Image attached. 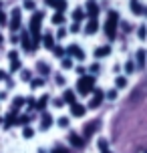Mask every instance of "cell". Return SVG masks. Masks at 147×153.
<instances>
[{"instance_id":"6da1fadb","label":"cell","mask_w":147,"mask_h":153,"mask_svg":"<svg viewBox=\"0 0 147 153\" xmlns=\"http://www.w3.org/2000/svg\"><path fill=\"white\" fill-rule=\"evenodd\" d=\"M117 22H119V14L117 12H109V16H107V22H105V32H107V36L113 40L115 38V32H117Z\"/></svg>"},{"instance_id":"7a4b0ae2","label":"cell","mask_w":147,"mask_h":153,"mask_svg":"<svg viewBox=\"0 0 147 153\" xmlns=\"http://www.w3.org/2000/svg\"><path fill=\"white\" fill-rule=\"evenodd\" d=\"M93 87H95V79L93 76H81L79 79V83H77V89L79 93H83V95H89V93L93 91Z\"/></svg>"},{"instance_id":"3957f363","label":"cell","mask_w":147,"mask_h":153,"mask_svg":"<svg viewBox=\"0 0 147 153\" xmlns=\"http://www.w3.org/2000/svg\"><path fill=\"white\" fill-rule=\"evenodd\" d=\"M40 22H42V12H34L30 20V30L32 34H40Z\"/></svg>"},{"instance_id":"277c9868","label":"cell","mask_w":147,"mask_h":153,"mask_svg":"<svg viewBox=\"0 0 147 153\" xmlns=\"http://www.w3.org/2000/svg\"><path fill=\"white\" fill-rule=\"evenodd\" d=\"M18 26H20V10L14 8L12 10V20H10V28L12 30H18Z\"/></svg>"},{"instance_id":"5b68a950","label":"cell","mask_w":147,"mask_h":153,"mask_svg":"<svg viewBox=\"0 0 147 153\" xmlns=\"http://www.w3.org/2000/svg\"><path fill=\"white\" fill-rule=\"evenodd\" d=\"M97 30H99V22H97V18H91L85 26V32L87 34H93V32H97Z\"/></svg>"},{"instance_id":"8992f818","label":"cell","mask_w":147,"mask_h":153,"mask_svg":"<svg viewBox=\"0 0 147 153\" xmlns=\"http://www.w3.org/2000/svg\"><path fill=\"white\" fill-rule=\"evenodd\" d=\"M71 113L75 115V117H83V115L87 113V109L83 107V105H79V103H73V105H71Z\"/></svg>"},{"instance_id":"52a82bcc","label":"cell","mask_w":147,"mask_h":153,"mask_svg":"<svg viewBox=\"0 0 147 153\" xmlns=\"http://www.w3.org/2000/svg\"><path fill=\"white\" fill-rule=\"evenodd\" d=\"M67 53L73 54V56H77V59H85V53H83V51H81L77 45H71L69 48H67Z\"/></svg>"},{"instance_id":"ba28073f","label":"cell","mask_w":147,"mask_h":153,"mask_svg":"<svg viewBox=\"0 0 147 153\" xmlns=\"http://www.w3.org/2000/svg\"><path fill=\"white\" fill-rule=\"evenodd\" d=\"M103 97H105V93H103V91H101V89H99V91H95V97H93V101H91V107H99V105H101V103H103Z\"/></svg>"},{"instance_id":"9c48e42d","label":"cell","mask_w":147,"mask_h":153,"mask_svg":"<svg viewBox=\"0 0 147 153\" xmlns=\"http://www.w3.org/2000/svg\"><path fill=\"white\" fill-rule=\"evenodd\" d=\"M87 14L91 16V18H97V14H99V6L95 4L93 0H91V2L87 4Z\"/></svg>"},{"instance_id":"30bf717a","label":"cell","mask_w":147,"mask_h":153,"mask_svg":"<svg viewBox=\"0 0 147 153\" xmlns=\"http://www.w3.org/2000/svg\"><path fill=\"white\" fill-rule=\"evenodd\" d=\"M69 141H71V145H75V147H83V145H85V139L79 137V135H75V133H71V135H69Z\"/></svg>"},{"instance_id":"8fae6325","label":"cell","mask_w":147,"mask_h":153,"mask_svg":"<svg viewBox=\"0 0 147 153\" xmlns=\"http://www.w3.org/2000/svg\"><path fill=\"white\" fill-rule=\"evenodd\" d=\"M50 6L56 8V12H62V10H67V0H53Z\"/></svg>"},{"instance_id":"7c38bea8","label":"cell","mask_w":147,"mask_h":153,"mask_svg":"<svg viewBox=\"0 0 147 153\" xmlns=\"http://www.w3.org/2000/svg\"><path fill=\"white\" fill-rule=\"evenodd\" d=\"M109 53H111V48H109V46H99V48L95 51V56H97V59H99V56H107Z\"/></svg>"},{"instance_id":"4fadbf2b","label":"cell","mask_w":147,"mask_h":153,"mask_svg":"<svg viewBox=\"0 0 147 153\" xmlns=\"http://www.w3.org/2000/svg\"><path fill=\"white\" fill-rule=\"evenodd\" d=\"M62 101H67L69 105L77 103V101H75V93H73V91H65V95H62Z\"/></svg>"},{"instance_id":"5bb4252c","label":"cell","mask_w":147,"mask_h":153,"mask_svg":"<svg viewBox=\"0 0 147 153\" xmlns=\"http://www.w3.org/2000/svg\"><path fill=\"white\" fill-rule=\"evenodd\" d=\"M50 125H53V117L50 115H45L42 117V123H40V129H48Z\"/></svg>"},{"instance_id":"9a60e30c","label":"cell","mask_w":147,"mask_h":153,"mask_svg":"<svg viewBox=\"0 0 147 153\" xmlns=\"http://www.w3.org/2000/svg\"><path fill=\"white\" fill-rule=\"evenodd\" d=\"M42 45L47 46V48H54V38H53V34H47V36L42 38Z\"/></svg>"},{"instance_id":"2e32d148","label":"cell","mask_w":147,"mask_h":153,"mask_svg":"<svg viewBox=\"0 0 147 153\" xmlns=\"http://www.w3.org/2000/svg\"><path fill=\"white\" fill-rule=\"evenodd\" d=\"M131 8L135 14H143V8H141V4L137 2V0H131Z\"/></svg>"},{"instance_id":"e0dca14e","label":"cell","mask_w":147,"mask_h":153,"mask_svg":"<svg viewBox=\"0 0 147 153\" xmlns=\"http://www.w3.org/2000/svg\"><path fill=\"white\" fill-rule=\"evenodd\" d=\"M20 40H22V46L26 48V51H32V46H30V38H28V34H22V38H20Z\"/></svg>"},{"instance_id":"ac0fdd59","label":"cell","mask_w":147,"mask_h":153,"mask_svg":"<svg viewBox=\"0 0 147 153\" xmlns=\"http://www.w3.org/2000/svg\"><path fill=\"white\" fill-rule=\"evenodd\" d=\"M20 69V61H18V56L16 59H10V71H18Z\"/></svg>"},{"instance_id":"d6986e66","label":"cell","mask_w":147,"mask_h":153,"mask_svg":"<svg viewBox=\"0 0 147 153\" xmlns=\"http://www.w3.org/2000/svg\"><path fill=\"white\" fill-rule=\"evenodd\" d=\"M137 65H139V67L145 65V51H139V53H137Z\"/></svg>"},{"instance_id":"ffe728a7","label":"cell","mask_w":147,"mask_h":153,"mask_svg":"<svg viewBox=\"0 0 147 153\" xmlns=\"http://www.w3.org/2000/svg\"><path fill=\"white\" fill-rule=\"evenodd\" d=\"M53 22H54V24H62V22H65V16H62V12H56V14L53 16Z\"/></svg>"},{"instance_id":"44dd1931","label":"cell","mask_w":147,"mask_h":153,"mask_svg":"<svg viewBox=\"0 0 147 153\" xmlns=\"http://www.w3.org/2000/svg\"><path fill=\"white\" fill-rule=\"evenodd\" d=\"M83 16H85V12H83V8H77V10H75V12H73V18H75V20H81V18H83Z\"/></svg>"},{"instance_id":"7402d4cb","label":"cell","mask_w":147,"mask_h":153,"mask_svg":"<svg viewBox=\"0 0 147 153\" xmlns=\"http://www.w3.org/2000/svg\"><path fill=\"white\" fill-rule=\"evenodd\" d=\"M47 101H48V97H47V95H42V97H40V101L36 103V109H40V111H42V109H45V105H47Z\"/></svg>"},{"instance_id":"603a6c76","label":"cell","mask_w":147,"mask_h":153,"mask_svg":"<svg viewBox=\"0 0 147 153\" xmlns=\"http://www.w3.org/2000/svg\"><path fill=\"white\" fill-rule=\"evenodd\" d=\"M97 147H99L101 151H107V141H105V139H99V143H97Z\"/></svg>"},{"instance_id":"cb8c5ba5","label":"cell","mask_w":147,"mask_h":153,"mask_svg":"<svg viewBox=\"0 0 147 153\" xmlns=\"http://www.w3.org/2000/svg\"><path fill=\"white\" fill-rule=\"evenodd\" d=\"M73 67V61L71 59H62V69H71Z\"/></svg>"},{"instance_id":"d4e9b609","label":"cell","mask_w":147,"mask_h":153,"mask_svg":"<svg viewBox=\"0 0 147 153\" xmlns=\"http://www.w3.org/2000/svg\"><path fill=\"white\" fill-rule=\"evenodd\" d=\"M127 85V79L125 76H117V87H125Z\"/></svg>"},{"instance_id":"484cf974","label":"cell","mask_w":147,"mask_h":153,"mask_svg":"<svg viewBox=\"0 0 147 153\" xmlns=\"http://www.w3.org/2000/svg\"><path fill=\"white\" fill-rule=\"evenodd\" d=\"M32 135H34V131H32L30 127H24V137H26V139H30Z\"/></svg>"},{"instance_id":"4316f807","label":"cell","mask_w":147,"mask_h":153,"mask_svg":"<svg viewBox=\"0 0 147 153\" xmlns=\"http://www.w3.org/2000/svg\"><path fill=\"white\" fill-rule=\"evenodd\" d=\"M22 105H24V99H22V97H18V99H14V109L22 107Z\"/></svg>"},{"instance_id":"83f0119b","label":"cell","mask_w":147,"mask_h":153,"mask_svg":"<svg viewBox=\"0 0 147 153\" xmlns=\"http://www.w3.org/2000/svg\"><path fill=\"white\" fill-rule=\"evenodd\" d=\"M59 125H61V127H69V119H67V117H61V119H59Z\"/></svg>"},{"instance_id":"f1b7e54d","label":"cell","mask_w":147,"mask_h":153,"mask_svg":"<svg viewBox=\"0 0 147 153\" xmlns=\"http://www.w3.org/2000/svg\"><path fill=\"white\" fill-rule=\"evenodd\" d=\"M125 71H127V73H133V71H135V65H133V62L129 61L127 65H125Z\"/></svg>"},{"instance_id":"f546056e","label":"cell","mask_w":147,"mask_h":153,"mask_svg":"<svg viewBox=\"0 0 147 153\" xmlns=\"http://www.w3.org/2000/svg\"><path fill=\"white\" fill-rule=\"evenodd\" d=\"M28 119H30L28 115H22L20 119H16V123H22V125H26V123H28Z\"/></svg>"},{"instance_id":"4dcf8cb0","label":"cell","mask_w":147,"mask_h":153,"mask_svg":"<svg viewBox=\"0 0 147 153\" xmlns=\"http://www.w3.org/2000/svg\"><path fill=\"white\" fill-rule=\"evenodd\" d=\"M39 69H40V73H42V75H47V73H48V67L45 65V62H40V65H39Z\"/></svg>"},{"instance_id":"1f68e13d","label":"cell","mask_w":147,"mask_h":153,"mask_svg":"<svg viewBox=\"0 0 147 153\" xmlns=\"http://www.w3.org/2000/svg\"><path fill=\"white\" fill-rule=\"evenodd\" d=\"M24 8H28V10H34V2H32V0H26V2H24Z\"/></svg>"},{"instance_id":"d6a6232c","label":"cell","mask_w":147,"mask_h":153,"mask_svg":"<svg viewBox=\"0 0 147 153\" xmlns=\"http://www.w3.org/2000/svg\"><path fill=\"white\" fill-rule=\"evenodd\" d=\"M30 85H32V89H36V87H40V85H42V79H34Z\"/></svg>"},{"instance_id":"836d02e7","label":"cell","mask_w":147,"mask_h":153,"mask_svg":"<svg viewBox=\"0 0 147 153\" xmlns=\"http://www.w3.org/2000/svg\"><path fill=\"white\" fill-rule=\"evenodd\" d=\"M0 24H6V14H4L2 8H0Z\"/></svg>"},{"instance_id":"e575fe53","label":"cell","mask_w":147,"mask_h":153,"mask_svg":"<svg viewBox=\"0 0 147 153\" xmlns=\"http://www.w3.org/2000/svg\"><path fill=\"white\" fill-rule=\"evenodd\" d=\"M54 54H56V56H62V54H65V51H62L61 46H56V48H54Z\"/></svg>"},{"instance_id":"d590c367","label":"cell","mask_w":147,"mask_h":153,"mask_svg":"<svg viewBox=\"0 0 147 153\" xmlns=\"http://www.w3.org/2000/svg\"><path fill=\"white\" fill-rule=\"evenodd\" d=\"M139 38H141V40L145 38V26H141V28H139Z\"/></svg>"},{"instance_id":"8d00e7d4","label":"cell","mask_w":147,"mask_h":153,"mask_svg":"<svg viewBox=\"0 0 147 153\" xmlns=\"http://www.w3.org/2000/svg\"><path fill=\"white\" fill-rule=\"evenodd\" d=\"M53 153H69V151H67V149H65V147H56V149H54Z\"/></svg>"},{"instance_id":"74e56055","label":"cell","mask_w":147,"mask_h":153,"mask_svg":"<svg viewBox=\"0 0 147 153\" xmlns=\"http://www.w3.org/2000/svg\"><path fill=\"white\" fill-rule=\"evenodd\" d=\"M22 79H26V81H28V79H30V73H28V71H22Z\"/></svg>"},{"instance_id":"f35d334b","label":"cell","mask_w":147,"mask_h":153,"mask_svg":"<svg viewBox=\"0 0 147 153\" xmlns=\"http://www.w3.org/2000/svg\"><path fill=\"white\" fill-rule=\"evenodd\" d=\"M79 28H81V26H79V24H77V22H75V24H73V26H71V30H73V32H77V30H79Z\"/></svg>"},{"instance_id":"ab89813d","label":"cell","mask_w":147,"mask_h":153,"mask_svg":"<svg viewBox=\"0 0 147 153\" xmlns=\"http://www.w3.org/2000/svg\"><path fill=\"white\" fill-rule=\"evenodd\" d=\"M65 34H67V30H65V28H61V30H59V38H62Z\"/></svg>"},{"instance_id":"60d3db41","label":"cell","mask_w":147,"mask_h":153,"mask_svg":"<svg viewBox=\"0 0 147 153\" xmlns=\"http://www.w3.org/2000/svg\"><path fill=\"white\" fill-rule=\"evenodd\" d=\"M0 79H6V73H2V71H0Z\"/></svg>"},{"instance_id":"b9f144b4","label":"cell","mask_w":147,"mask_h":153,"mask_svg":"<svg viewBox=\"0 0 147 153\" xmlns=\"http://www.w3.org/2000/svg\"><path fill=\"white\" fill-rule=\"evenodd\" d=\"M103 153H111V151H103Z\"/></svg>"}]
</instances>
